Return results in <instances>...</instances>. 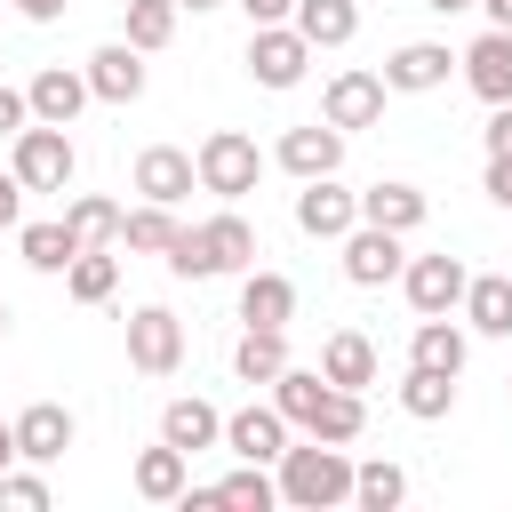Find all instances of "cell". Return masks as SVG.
Returning <instances> with one entry per match:
<instances>
[{
    "mask_svg": "<svg viewBox=\"0 0 512 512\" xmlns=\"http://www.w3.org/2000/svg\"><path fill=\"white\" fill-rule=\"evenodd\" d=\"M272 408H280L288 432H304V440H360V432H368L360 392H344V384H328L320 368H296V360L272 376Z\"/></svg>",
    "mask_w": 512,
    "mask_h": 512,
    "instance_id": "1",
    "label": "cell"
},
{
    "mask_svg": "<svg viewBox=\"0 0 512 512\" xmlns=\"http://www.w3.org/2000/svg\"><path fill=\"white\" fill-rule=\"evenodd\" d=\"M280 504L288 512H328V504H352V456L344 440H312V448H280Z\"/></svg>",
    "mask_w": 512,
    "mask_h": 512,
    "instance_id": "2",
    "label": "cell"
},
{
    "mask_svg": "<svg viewBox=\"0 0 512 512\" xmlns=\"http://www.w3.org/2000/svg\"><path fill=\"white\" fill-rule=\"evenodd\" d=\"M192 176H200V192L240 200V192H256L264 152H256V136H240V128H208V136H200V152H192Z\"/></svg>",
    "mask_w": 512,
    "mask_h": 512,
    "instance_id": "3",
    "label": "cell"
},
{
    "mask_svg": "<svg viewBox=\"0 0 512 512\" xmlns=\"http://www.w3.org/2000/svg\"><path fill=\"white\" fill-rule=\"evenodd\" d=\"M16 184L24 192H64L72 184V168H80V152H72V136L64 128H48V120H24L16 128Z\"/></svg>",
    "mask_w": 512,
    "mask_h": 512,
    "instance_id": "4",
    "label": "cell"
},
{
    "mask_svg": "<svg viewBox=\"0 0 512 512\" xmlns=\"http://www.w3.org/2000/svg\"><path fill=\"white\" fill-rule=\"evenodd\" d=\"M176 360H184V320L168 304H136L128 312V368L136 376H176Z\"/></svg>",
    "mask_w": 512,
    "mask_h": 512,
    "instance_id": "5",
    "label": "cell"
},
{
    "mask_svg": "<svg viewBox=\"0 0 512 512\" xmlns=\"http://www.w3.org/2000/svg\"><path fill=\"white\" fill-rule=\"evenodd\" d=\"M304 64H312V40H304L296 24H256V32H248V72H256V88H296Z\"/></svg>",
    "mask_w": 512,
    "mask_h": 512,
    "instance_id": "6",
    "label": "cell"
},
{
    "mask_svg": "<svg viewBox=\"0 0 512 512\" xmlns=\"http://www.w3.org/2000/svg\"><path fill=\"white\" fill-rule=\"evenodd\" d=\"M464 280H472V272H464V256H448V248L400 264V288H408L416 320H424V312H456V304H464Z\"/></svg>",
    "mask_w": 512,
    "mask_h": 512,
    "instance_id": "7",
    "label": "cell"
},
{
    "mask_svg": "<svg viewBox=\"0 0 512 512\" xmlns=\"http://www.w3.org/2000/svg\"><path fill=\"white\" fill-rule=\"evenodd\" d=\"M384 96H392L384 72H336L328 96H320V120L344 128V136H352V128H376V120H384Z\"/></svg>",
    "mask_w": 512,
    "mask_h": 512,
    "instance_id": "8",
    "label": "cell"
},
{
    "mask_svg": "<svg viewBox=\"0 0 512 512\" xmlns=\"http://www.w3.org/2000/svg\"><path fill=\"white\" fill-rule=\"evenodd\" d=\"M360 224V192H344L336 176H304V192H296V232H312V240H344Z\"/></svg>",
    "mask_w": 512,
    "mask_h": 512,
    "instance_id": "9",
    "label": "cell"
},
{
    "mask_svg": "<svg viewBox=\"0 0 512 512\" xmlns=\"http://www.w3.org/2000/svg\"><path fill=\"white\" fill-rule=\"evenodd\" d=\"M400 232H384V224H352L344 232V280L352 288H384V280H400Z\"/></svg>",
    "mask_w": 512,
    "mask_h": 512,
    "instance_id": "10",
    "label": "cell"
},
{
    "mask_svg": "<svg viewBox=\"0 0 512 512\" xmlns=\"http://www.w3.org/2000/svg\"><path fill=\"white\" fill-rule=\"evenodd\" d=\"M8 432H16V456H24V464H56V456L80 440V424H72V408H64V400H32Z\"/></svg>",
    "mask_w": 512,
    "mask_h": 512,
    "instance_id": "11",
    "label": "cell"
},
{
    "mask_svg": "<svg viewBox=\"0 0 512 512\" xmlns=\"http://www.w3.org/2000/svg\"><path fill=\"white\" fill-rule=\"evenodd\" d=\"M272 160H280L296 184H304V176H336V168H344V128L304 120V128H288V136H280V152H272Z\"/></svg>",
    "mask_w": 512,
    "mask_h": 512,
    "instance_id": "12",
    "label": "cell"
},
{
    "mask_svg": "<svg viewBox=\"0 0 512 512\" xmlns=\"http://www.w3.org/2000/svg\"><path fill=\"white\" fill-rule=\"evenodd\" d=\"M456 64H464V80H472V96H480V104H512V32H496V24H488Z\"/></svg>",
    "mask_w": 512,
    "mask_h": 512,
    "instance_id": "13",
    "label": "cell"
},
{
    "mask_svg": "<svg viewBox=\"0 0 512 512\" xmlns=\"http://www.w3.org/2000/svg\"><path fill=\"white\" fill-rule=\"evenodd\" d=\"M88 96H104V104H136V96H144V48L104 40V48L88 56Z\"/></svg>",
    "mask_w": 512,
    "mask_h": 512,
    "instance_id": "14",
    "label": "cell"
},
{
    "mask_svg": "<svg viewBox=\"0 0 512 512\" xmlns=\"http://www.w3.org/2000/svg\"><path fill=\"white\" fill-rule=\"evenodd\" d=\"M192 184H200V176H192V152H184V144H144V152H136V192H144V200L176 208Z\"/></svg>",
    "mask_w": 512,
    "mask_h": 512,
    "instance_id": "15",
    "label": "cell"
},
{
    "mask_svg": "<svg viewBox=\"0 0 512 512\" xmlns=\"http://www.w3.org/2000/svg\"><path fill=\"white\" fill-rule=\"evenodd\" d=\"M192 232H200V264H208V280L256 264V224H248V216L224 208V216H208V224H192Z\"/></svg>",
    "mask_w": 512,
    "mask_h": 512,
    "instance_id": "16",
    "label": "cell"
},
{
    "mask_svg": "<svg viewBox=\"0 0 512 512\" xmlns=\"http://www.w3.org/2000/svg\"><path fill=\"white\" fill-rule=\"evenodd\" d=\"M224 448H232L240 464H280L288 416H280V408H240V416H224Z\"/></svg>",
    "mask_w": 512,
    "mask_h": 512,
    "instance_id": "17",
    "label": "cell"
},
{
    "mask_svg": "<svg viewBox=\"0 0 512 512\" xmlns=\"http://www.w3.org/2000/svg\"><path fill=\"white\" fill-rule=\"evenodd\" d=\"M448 72H456V56H448L440 40H408V48L384 56V88H400V96H424V88H440Z\"/></svg>",
    "mask_w": 512,
    "mask_h": 512,
    "instance_id": "18",
    "label": "cell"
},
{
    "mask_svg": "<svg viewBox=\"0 0 512 512\" xmlns=\"http://www.w3.org/2000/svg\"><path fill=\"white\" fill-rule=\"evenodd\" d=\"M24 104H32V120H48V128H72V120H80V104H88V72H64V64H48V72H32Z\"/></svg>",
    "mask_w": 512,
    "mask_h": 512,
    "instance_id": "19",
    "label": "cell"
},
{
    "mask_svg": "<svg viewBox=\"0 0 512 512\" xmlns=\"http://www.w3.org/2000/svg\"><path fill=\"white\" fill-rule=\"evenodd\" d=\"M240 320H248V328H288V320H296V280L248 264V272H240Z\"/></svg>",
    "mask_w": 512,
    "mask_h": 512,
    "instance_id": "20",
    "label": "cell"
},
{
    "mask_svg": "<svg viewBox=\"0 0 512 512\" xmlns=\"http://www.w3.org/2000/svg\"><path fill=\"white\" fill-rule=\"evenodd\" d=\"M320 376L344 384V392H368V384H376V344H368L360 328H336V336L320 344Z\"/></svg>",
    "mask_w": 512,
    "mask_h": 512,
    "instance_id": "21",
    "label": "cell"
},
{
    "mask_svg": "<svg viewBox=\"0 0 512 512\" xmlns=\"http://www.w3.org/2000/svg\"><path fill=\"white\" fill-rule=\"evenodd\" d=\"M160 440H168V448H184V456H200V448H216V440H224V416H216L200 392H192V400H168V408H160Z\"/></svg>",
    "mask_w": 512,
    "mask_h": 512,
    "instance_id": "22",
    "label": "cell"
},
{
    "mask_svg": "<svg viewBox=\"0 0 512 512\" xmlns=\"http://www.w3.org/2000/svg\"><path fill=\"white\" fill-rule=\"evenodd\" d=\"M408 360L416 368H440V376H464V328L448 312H424L416 336H408Z\"/></svg>",
    "mask_w": 512,
    "mask_h": 512,
    "instance_id": "23",
    "label": "cell"
},
{
    "mask_svg": "<svg viewBox=\"0 0 512 512\" xmlns=\"http://www.w3.org/2000/svg\"><path fill=\"white\" fill-rule=\"evenodd\" d=\"M424 208H432V200H424L416 184H368V192H360V224H384V232H416Z\"/></svg>",
    "mask_w": 512,
    "mask_h": 512,
    "instance_id": "24",
    "label": "cell"
},
{
    "mask_svg": "<svg viewBox=\"0 0 512 512\" xmlns=\"http://www.w3.org/2000/svg\"><path fill=\"white\" fill-rule=\"evenodd\" d=\"M184 480H192V456H184V448H168V440H160V448H144V456H136V496H144V504H176V496H184Z\"/></svg>",
    "mask_w": 512,
    "mask_h": 512,
    "instance_id": "25",
    "label": "cell"
},
{
    "mask_svg": "<svg viewBox=\"0 0 512 512\" xmlns=\"http://www.w3.org/2000/svg\"><path fill=\"white\" fill-rule=\"evenodd\" d=\"M464 320H472L480 336H512V272L464 280Z\"/></svg>",
    "mask_w": 512,
    "mask_h": 512,
    "instance_id": "26",
    "label": "cell"
},
{
    "mask_svg": "<svg viewBox=\"0 0 512 512\" xmlns=\"http://www.w3.org/2000/svg\"><path fill=\"white\" fill-rule=\"evenodd\" d=\"M64 232H72V248H112L120 240V208L104 192H72L64 200Z\"/></svg>",
    "mask_w": 512,
    "mask_h": 512,
    "instance_id": "27",
    "label": "cell"
},
{
    "mask_svg": "<svg viewBox=\"0 0 512 512\" xmlns=\"http://www.w3.org/2000/svg\"><path fill=\"white\" fill-rule=\"evenodd\" d=\"M232 368H240V384H272L288 368V328H240Z\"/></svg>",
    "mask_w": 512,
    "mask_h": 512,
    "instance_id": "28",
    "label": "cell"
},
{
    "mask_svg": "<svg viewBox=\"0 0 512 512\" xmlns=\"http://www.w3.org/2000/svg\"><path fill=\"white\" fill-rule=\"evenodd\" d=\"M312 48H344L352 32H360V8L352 0H296V16H288Z\"/></svg>",
    "mask_w": 512,
    "mask_h": 512,
    "instance_id": "29",
    "label": "cell"
},
{
    "mask_svg": "<svg viewBox=\"0 0 512 512\" xmlns=\"http://www.w3.org/2000/svg\"><path fill=\"white\" fill-rule=\"evenodd\" d=\"M400 408H408L416 424H440V416L456 408V376H440V368H416V360H408V384H400Z\"/></svg>",
    "mask_w": 512,
    "mask_h": 512,
    "instance_id": "30",
    "label": "cell"
},
{
    "mask_svg": "<svg viewBox=\"0 0 512 512\" xmlns=\"http://www.w3.org/2000/svg\"><path fill=\"white\" fill-rule=\"evenodd\" d=\"M64 288H72V304H104V296L120 288V256H104V248H80V256L64 264Z\"/></svg>",
    "mask_w": 512,
    "mask_h": 512,
    "instance_id": "31",
    "label": "cell"
},
{
    "mask_svg": "<svg viewBox=\"0 0 512 512\" xmlns=\"http://www.w3.org/2000/svg\"><path fill=\"white\" fill-rule=\"evenodd\" d=\"M400 496H408V472H400V464H384V456L352 464V504H360V512H392Z\"/></svg>",
    "mask_w": 512,
    "mask_h": 512,
    "instance_id": "32",
    "label": "cell"
},
{
    "mask_svg": "<svg viewBox=\"0 0 512 512\" xmlns=\"http://www.w3.org/2000/svg\"><path fill=\"white\" fill-rule=\"evenodd\" d=\"M216 504H232V512H272V504H280V480H272L264 464H240V472L216 480Z\"/></svg>",
    "mask_w": 512,
    "mask_h": 512,
    "instance_id": "33",
    "label": "cell"
},
{
    "mask_svg": "<svg viewBox=\"0 0 512 512\" xmlns=\"http://www.w3.org/2000/svg\"><path fill=\"white\" fill-rule=\"evenodd\" d=\"M16 248H24V264H32V272H64V264L80 256V248H72V232H64V216H56V224H24V232H16Z\"/></svg>",
    "mask_w": 512,
    "mask_h": 512,
    "instance_id": "34",
    "label": "cell"
},
{
    "mask_svg": "<svg viewBox=\"0 0 512 512\" xmlns=\"http://www.w3.org/2000/svg\"><path fill=\"white\" fill-rule=\"evenodd\" d=\"M176 40V0H128V48H168Z\"/></svg>",
    "mask_w": 512,
    "mask_h": 512,
    "instance_id": "35",
    "label": "cell"
},
{
    "mask_svg": "<svg viewBox=\"0 0 512 512\" xmlns=\"http://www.w3.org/2000/svg\"><path fill=\"white\" fill-rule=\"evenodd\" d=\"M120 240H128V248H152V256H160V248L176 240V216H168L160 200H144V208H120Z\"/></svg>",
    "mask_w": 512,
    "mask_h": 512,
    "instance_id": "36",
    "label": "cell"
},
{
    "mask_svg": "<svg viewBox=\"0 0 512 512\" xmlns=\"http://www.w3.org/2000/svg\"><path fill=\"white\" fill-rule=\"evenodd\" d=\"M0 512H48V480H32V472H0Z\"/></svg>",
    "mask_w": 512,
    "mask_h": 512,
    "instance_id": "37",
    "label": "cell"
},
{
    "mask_svg": "<svg viewBox=\"0 0 512 512\" xmlns=\"http://www.w3.org/2000/svg\"><path fill=\"white\" fill-rule=\"evenodd\" d=\"M160 256H168L176 280H208V264H200V232H192V224H176V240H168Z\"/></svg>",
    "mask_w": 512,
    "mask_h": 512,
    "instance_id": "38",
    "label": "cell"
},
{
    "mask_svg": "<svg viewBox=\"0 0 512 512\" xmlns=\"http://www.w3.org/2000/svg\"><path fill=\"white\" fill-rule=\"evenodd\" d=\"M488 160H512V104H488V128H480Z\"/></svg>",
    "mask_w": 512,
    "mask_h": 512,
    "instance_id": "39",
    "label": "cell"
},
{
    "mask_svg": "<svg viewBox=\"0 0 512 512\" xmlns=\"http://www.w3.org/2000/svg\"><path fill=\"white\" fill-rule=\"evenodd\" d=\"M32 120V104H24V88H0V136H16Z\"/></svg>",
    "mask_w": 512,
    "mask_h": 512,
    "instance_id": "40",
    "label": "cell"
},
{
    "mask_svg": "<svg viewBox=\"0 0 512 512\" xmlns=\"http://www.w3.org/2000/svg\"><path fill=\"white\" fill-rule=\"evenodd\" d=\"M248 8V24H288L296 16V0H240Z\"/></svg>",
    "mask_w": 512,
    "mask_h": 512,
    "instance_id": "41",
    "label": "cell"
},
{
    "mask_svg": "<svg viewBox=\"0 0 512 512\" xmlns=\"http://www.w3.org/2000/svg\"><path fill=\"white\" fill-rule=\"evenodd\" d=\"M16 216H24V184H16V168H8V176H0V232H8Z\"/></svg>",
    "mask_w": 512,
    "mask_h": 512,
    "instance_id": "42",
    "label": "cell"
},
{
    "mask_svg": "<svg viewBox=\"0 0 512 512\" xmlns=\"http://www.w3.org/2000/svg\"><path fill=\"white\" fill-rule=\"evenodd\" d=\"M488 200L512 208V160H488Z\"/></svg>",
    "mask_w": 512,
    "mask_h": 512,
    "instance_id": "43",
    "label": "cell"
},
{
    "mask_svg": "<svg viewBox=\"0 0 512 512\" xmlns=\"http://www.w3.org/2000/svg\"><path fill=\"white\" fill-rule=\"evenodd\" d=\"M16 8H24V16H32V24H56V16H64V8H72V0H16Z\"/></svg>",
    "mask_w": 512,
    "mask_h": 512,
    "instance_id": "44",
    "label": "cell"
},
{
    "mask_svg": "<svg viewBox=\"0 0 512 512\" xmlns=\"http://www.w3.org/2000/svg\"><path fill=\"white\" fill-rule=\"evenodd\" d=\"M472 8H488V24H496V32H512V0H472Z\"/></svg>",
    "mask_w": 512,
    "mask_h": 512,
    "instance_id": "45",
    "label": "cell"
},
{
    "mask_svg": "<svg viewBox=\"0 0 512 512\" xmlns=\"http://www.w3.org/2000/svg\"><path fill=\"white\" fill-rule=\"evenodd\" d=\"M8 464H16V432L0 424V472H8Z\"/></svg>",
    "mask_w": 512,
    "mask_h": 512,
    "instance_id": "46",
    "label": "cell"
},
{
    "mask_svg": "<svg viewBox=\"0 0 512 512\" xmlns=\"http://www.w3.org/2000/svg\"><path fill=\"white\" fill-rule=\"evenodd\" d=\"M424 8H432V16H456V8H472V0H424Z\"/></svg>",
    "mask_w": 512,
    "mask_h": 512,
    "instance_id": "47",
    "label": "cell"
},
{
    "mask_svg": "<svg viewBox=\"0 0 512 512\" xmlns=\"http://www.w3.org/2000/svg\"><path fill=\"white\" fill-rule=\"evenodd\" d=\"M176 8H192V16H200V8H224V0H176Z\"/></svg>",
    "mask_w": 512,
    "mask_h": 512,
    "instance_id": "48",
    "label": "cell"
},
{
    "mask_svg": "<svg viewBox=\"0 0 512 512\" xmlns=\"http://www.w3.org/2000/svg\"><path fill=\"white\" fill-rule=\"evenodd\" d=\"M0 336H8V304H0Z\"/></svg>",
    "mask_w": 512,
    "mask_h": 512,
    "instance_id": "49",
    "label": "cell"
}]
</instances>
